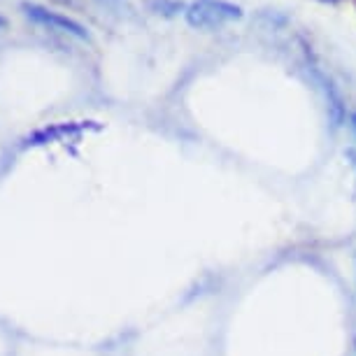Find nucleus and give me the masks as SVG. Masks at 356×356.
<instances>
[{"mask_svg": "<svg viewBox=\"0 0 356 356\" xmlns=\"http://www.w3.org/2000/svg\"><path fill=\"white\" fill-rule=\"evenodd\" d=\"M186 24L198 31L221 29L228 22L243 19V8L228 0H193L184 12Z\"/></svg>", "mask_w": 356, "mask_h": 356, "instance_id": "f257e3e1", "label": "nucleus"}, {"mask_svg": "<svg viewBox=\"0 0 356 356\" xmlns=\"http://www.w3.org/2000/svg\"><path fill=\"white\" fill-rule=\"evenodd\" d=\"M22 10L26 19H31L33 24L42 26V29H49V31H56V33H65V35H72L77 40H89L91 33L86 26H82L79 22H75L72 17H65L61 12H54L44 5H38V3H22Z\"/></svg>", "mask_w": 356, "mask_h": 356, "instance_id": "f03ea898", "label": "nucleus"}, {"mask_svg": "<svg viewBox=\"0 0 356 356\" xmlns=\"http://www.w3.org/2000/svg\"><path fill=\"white\" fill-rule=\"evenodd\" d=\"M312 72H314V79H317L319 86H321V93H324L328 119H331L333 129H340L342 122H345V103H342V96H340L338 86L333 84L331 77H326L324 72H319L317 68H314Z\"/></svg>", "mask_w": 356, "mask_h": 356, "instance_id": "7ed1b4c3", "label": "nucleus"}, {"mask_svg": "<svg viewBox=\"0 0 356 356\" xmlns=\"http://www.w3.org/2000/svg\"><path fill=\"white\" fill-rule=\"evenodd\" d=\"M93 122H72V124H54L49 129H42L38 133H33L29 138V145H47V143H54V140H63L68 136H77L89 129ZM91 129H98V126H91Z\"/></svg>", "mask_w": 356, "mask_h": 356, "instance_id": "20e7f679", "label": "nucleus"}, {"mask_svg": "<svg viewBox=\"0 0 356 356\" xmlns=\"http://www.w3.org/2000/svg\"><path fill=\"white\" fill-rule=\"evenodd\" d=\"M349 122H352V131H354V136H356V110L352 112V117H349Z\"/></svg>", "mask_w": 356, "mask_h": 356, "instance_id": "39448f33", "label": "nucleus"}, {"mask_svg": "<svg viewBox=\"0 0 356 356\" xmlns=\"http://www.w3.org/2000/svg\"><path fill=\"white\" fill-rule=\"evenodd\" d=\"M347 156L352 159V165L356 168V152H354V149H349V152H347Z\"/></svg>", "mask_w": 356, "mask_h": 356, "instance_id": "423d86ee", "label": "nucleus"}, {"mask_svg": "<svg viewBox=\"0 0 356 356\" xmlns=\"http://www.w3.org/2000/svg\"><path fill=\"white\" fill-rule=\"evenodd\" d=\"M5 26H8V19H5L3 15H0V31H3V29H5Z\"/></svg>", "mask_w": 356, "mask_h": 356, "instance_id": "0eeeda50", "label": "nucleus"}, {"mask_svg": "<svg viewBox=\"0 0 356 356\" xmlns=\"http://www.w3.org/2000/svg\"><path fill=\"white\" fill-rule=\"evenodd\" d=\"M321 3H338V0H321Z\"/></svg>", "mask_w": 356, "mask_h": 356, "instance_id": "6e6552de", "label": "nucleus"}]
</instances>
